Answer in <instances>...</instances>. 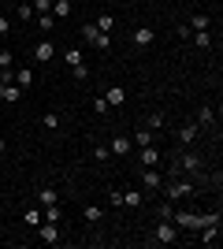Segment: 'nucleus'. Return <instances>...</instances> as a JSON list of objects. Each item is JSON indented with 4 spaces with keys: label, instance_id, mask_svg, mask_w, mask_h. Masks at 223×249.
I'll return each instance as SVG.
<instances>
[{
    "label": "nucleus",
    "instance_id": "nucleus-9",
    "mask_svg": "<svg viewBox=\"0 0 223 249\" xmlns=\"http://www.w3.org/2000/svg\"><path fill=\"white\" fill-rule=\"evenodd\" d=\"M216 242H220V219L201 227V246H216Z\"/></svg>",
    "mask_w": 223,
    "mask_h": 249
},
{
    "label": "nucleus",
    "instance_id": "nucleus-33",
    "mask_svg": "<svg viewBox=\"0 0 223 249\" xmlns=\"http://www.w3.org/2000/svg\"><path fill=\"white\" fill-rule=\"evenodd\" d=\"M34 8H37V15H49V11H52V0H34Z\"/></svg>",
    "mask_w": 223,
    "mask_h": 249
},
{
    "label": "nucleus",
    "instance_id": "nucleus-25",
    "mask_svg": "<svg viewBox=\"0 0 223 249\" xmlns=\"http://www.w3.org/2000/svg\"><path fill=\"white\" fill-rule=\"evenodd\" d=\"M71 74H74V82H86V78H89V67H86V63H74Z\"/></svg>",
    "mask_w": 223,
    "mask_h": 249
},
{
    "label": "nucleus",
    "instance_id": "nucleus-35",
    "mask_svg": "<svg viewBox=\"0 0 223 249\" xmlns=\"http://www.w3.org/2000/svg\"><path fill=\"white\" fill-rule=\"evenodd\" d=\"M45 216H49V223H60V208L49 205V208H45Z\"/></svg>",
    "mask_w": 223,
    "mask_h": 249
},
{
    "label": "nucleus",
    "instance_id": "nucleus-32",
    "mask_svg": "<svg viewBox=\"0 0 223 249\" xmlns=\"http://www.w3.org/2000/svg\"><path fill=\"white\" fill-rule=\"evenodd\" d=\"M101 216H104L101 208H86V223H101Z\"/></svg>",
    "mask_w": 223,
    "mask_h": 249
},
{
    "label": "nucleus",
    "instance_id": "nucleus-37",
    "mask_svg": "<svg viewBox=\"0 0 223 249\" xmlns=\"http://www.w3.org/2000/svg\"><path fill=\"white\" fill-rule=\"evenodd\" d=\"M108 201H112L116 208H123V194H119V190H112V194H108Z\"/></svg>",
    "mask_w": 223,
    "mask_h": 249
},
{
    "label": "nucleus",
    "instance_id": "nucleus-31",
    "mask_svg": "<svg viewBox=\"0 0 223 249\" xmlns=\"http://www.w3.org/2000/svg\"><path fill=\"white\" fill-rule=\"evenodd\" d=\"M108 156H112V149H104V145H97V149H93V160H97V164H104Z\"/></svg>",
    "mask_w": 223,
    "mask_h": 249
},
{
    "label": "nucleus",
    "instance_id": "nucleus-18",
    "mask_svg": "<svg viewBox=\"0 0 223 249\" xmlns=\"http://www.w3.org/2000/svg\"><path fill=\"white\" fill-rule=\"evenodd\" d=\"M208 123H216V112L208 104H201V108H197V126H208Z\"/></svg>",
    "mask_w": 223,
    "mask_h": 249
},
{
    "label": "nucleus",
    "instance_id": "nucleus-26",
    "mask_svg": "<svg viewBox=\"0 0 223 249\" xmlns=\"http://www.w3.org/2000/svg\"><path fill=\"white\" fill-rule=\"evenodd\" d=\"M93 26H97V30H101V34H108V30H112V26H116V19H112V15H101V19H97Z\"/></svg>",
    "mask_w": 223,
    "mask_h": 249
},
{
    "label": "nucleus",
    "instance_id": "nucleus-20",
    "mask_svg": "<svg viewBox=\"0 0 223 249\" xmlns=\"http://www.w3.org/2000/svg\"><path fill=\"white\" fill-rule=\"evenodd\" d=\"M134 145H153V130H149V126L134 130Z\"/></svg>",
    "mask_w": 223,
    "mask_h": 249
},
{
    "label": "nucleus",
    "instance_id": "nucleus-19",
    "mask_svg": "<svg viewBox=\"0 0 223 249\" xmlns=\"http://www.w3.org/2000/svg\"><path fill=\"white\" fill-rule=\"evenodd\" d=\"M208 26H212V19H208V15H193V19H190V26H186V30H208Z\"/></svg>",
    "mask_w": 223,
    "mask_h": 249
},
{
    "label": "nucleus",
    "instance_id": "nucleus-14",
    "mask_svg": "<svg viewBox=\"0 0 223 249\" xmlns=\"http://www.w3.org/2000/svg\"><path fill=\"white\" fill-rule=\"evenodd\" d=\"M156 160H160V149L141 145V167H156Z\"/></svg>",
    "mask_w": 223,
    "mask_h": 249
},
{
    "label": "nucleus",
    "instance_id": "nucleus-8",
    "mask_svg": "<svg viewBox=\"0 0 223 249\" xmlns=\"http://www.w3.org/2000/svg\"><path fill=\"white\" fill-rule=\"evenodd\" d=\"M11 82L19 86V89H30L34 86V71L30 67H19V71H11Z\"/></svg>",
    "mask_w": 223,
    "mask_h": 249
},
{
    "label": "nucleus",
    "instance_id": "nucleus-39",
    "mask_svg": "<svg viewBox=\"0 0 223 249\" xmlns=\"http://www.w3.org/2000/svg\"><path fill=\"white\" fill-rule=\"evenodd\" d=\"M0 149H4V138H0Z\"/></svg>",
    "mask_w": 223,
    "mask_h": 249
},
{
    "label": "nucleus",
    "instance_id": "nucleus-15",
    "mask_svg": "<svg viewBox=\"0 0 223 249\" xmlns=\"http://www.w3.org/2000/svg\"><path fill=\"white\" fill-rule=\"evenodd\" d=\"M52 19H67L71 15V0H52V11H49Z\"/></svg>",
    "mask_w": 223,
    "mask_h": 249
},
{
    "label": "nucleus",
    "instance_id": "nucleus-4",
    "mask_svg": "<svg viewBox=\"0 0 223 249\" xmlns=\"http://www.w3.org/2000/svg\"><path fill=\"white\" fill-rule=\"evenodd\" d=\"M175 167H179V171H190V175H193V171H201V156H197V153H182Z\"/></svg>",
    "mask_w": 223,
    "mask_h": 249
},
{
    "label": "nucleus",
    "instance_id": "nucleus-28",
    "mask_svg": "<svg viewBox=\"0 0 223 249\" xmlns=\"http://www.w3.org/2000/svg\"><path fill=\"white\" fill-rule=\"evenodd\" d=\"M64 60H67V67H74V63H82V49H67V52H64Z\"/></svg>",
    "mask_w": 223,
    "mask_h": 249
},
{
    "label": "nucleus",
    "instance_id": "nucleus-11",
    "mask_svg": "<svg viewBox=\"0 0 223 249\" xmlns=\"http://www.w3.org/2000/svg\"><path fill=\"white\" fill-rule=\"evenodd\" d=\"M37 205H41V208H49V205H60V194H56L52 186H41V190H37Z\"/></svg>",
    "mask_w": 223,
    "mask_h": 249
},
{
    "label": "nucleus",
    "instance_id": "nucleus-10",
    "mask_svg": "<svg viewBox=\"0 0 223 249\" xmlns=\"http://www.w3.org/2000/svg\"><path fill=\"white\" fill-rule=\"evenodd\" d=\"M141 186L145 190H160L164 186V178L156 175V167H145V171H141Z\"/></svg>",
    "mask_w": 223,
    "mask_h": 249
},
{
    "label": "nucleus",
    "instance_id": "nucleus-30",
    "mask_svg": "<svg viewBox=\"0 0 223 249\" xmlns=\"http://www.w3.org/2000/svg\"><path fill=\"white\" fill-rule=\"evenodd\" d=\"M93 112H97V115H108L112 108H108V101H104V97H93Z\"/></svg>",
    "mask_w": 223,
    "mask_h": 249
},
{
    "label": "nucleus",
    "instance_id": "nucleus-24",
    "mask_svg": "<svg viewBox=\"0 0 223 249\" xmlns=\"http://www.w3.org/2000/svg\"><path fill=\"white\" fill-rule=\"evenodd\" d=\"M41 126H45V130H56V126H60V115H56V112H45L41 115Z\"/></svg>",
    "mask_w": 223,
    "mask_h": 249
},
{
    "label": "nucleus",
    "instance_id": "nucleus-34",
    "mask_svg": "<svg viewBox=\"0 0 223 249\" xmlns=\"http://www.w3.org/2000/svg\"><path fill=\"white\" fill-rule=\"evenodd\" d=\"M15 15H19V19L26 22V19H30V15H34V4H19V11H15Z\"/></svg>",
    "mask_w": 223,
    "mask_h": 249
},
{
    "label": "nucleus",
    "instance_id": "nucleus-36",
    "mask_svg": "<svg viewBox=\"0 0 223 249\" xmlns=\"http://www.w3.org/2000/svg\"><path fill=\"white\" fill-rule=\"evenodd\" d=\"M37 26H41V30H52L56 19H52V15H41V19H37Z\"/></svg>",
    "mask_w": 223,
    "mask_h": 249
},
{
    "label": "nucleus",
    "instance_id": "nucleus-38",
    "mask_svg": "<svg viewBox=\"0 0 223 249\" xmlns=\"http://www.w3.org/2000/svg\"><path fill=\"white\" fill-rule=\"evenodd\" d=\"M4 30H8V19H0V34H4Z\"/></svg>",
    "mask_w": 223,
    "mask_h": 249
},
{
    "label": "nucleus",
    "instance_id": "nucleus-16",
    "mask_svg": "<svg viewBox=\"0 0 223 249\" xmlns=\"http://www.w3.org/2000/svg\"><path fill=\"white\" fill-rule=\"evenodd\" d=\"M145 126H149V130H164V126H168V115H164V112L156 108V112H153V115L145 119Z\"/></svg>",
    "mask_w": 223,
    "mask_h": 249
},
{
    "label": "nucleus",
    "instance_id": "nucleus-3",
    "mask_svg": "<svg viewBox=\"0 0 223 249\" xmlns=\"http://www.w3.org/2000/svg\"><path fill=\"white\" fill-rule=\"evenodd\" d=\"M37 238H41L45 246H56V242H60V231H56V223H37Z\"/></svg>",
    "mask_w": 223,
    "mask_h": 249
},
{
    "label": "nucleus",
    "instance_id": "nucleus-29",
    "mask_svg": "<svg viewBox=\"0 0 223 249\" xmlns=\"http://www.w3.org/2000/svg\"><path fill=\"white\" fill-rule=\"evenodd\" d=\"M11 67H15V56L4 49V52H0V71H11Z\"/></svg>",
    "mask_w": 223,
    "mask_h": 249
},
{
    "label": "nucleus",
    "instance_id": "nucleus-6",
    "mask_svg": "<svg viewBox=\"0 0 223 249\" xmlns=\"http://www.w3.org/2000/svg\"><path fill=\"white\" fill-rule=\"evenodd\" d=\"M22 97V89L15 82H4V78H0V101H8V104H15Z\"/></svg>",
    "mask_w": 223,
    "mask_h": 249
},
{
    "label": "nucleus",
    "instance_id": "nucleus-22",
    "mask_svg": "<svg viewBox=\"0 0 223 249\" xmlns=\"http://www.w3.org/2000/svg\"><path fill=\"white\" fill-rule=\"evenodd\" d=\"M22 223H26V227H37V223H41V212H37V208H26V212H22Z\"/></svg>",
    "mask_w": 223,
    "mask_h": 249
},
{
    "label": "nucleus",
    "instance_id": "nucleus-27",
    "mask_svg": "<svg viewBox=\"0 0 223 249\" xmlns=\"http://www.w3.org/2000/svg\"><path fill=\"white\" fill-rule=\"evenodd\" d=\"M97 34H101V30H97L93 22H86V26H82V37H86V45H93V41H97Z\"/></svg>",
    "mask_w": 223,
    "mask_h": 249
},
{
    "label": "nucleus",
    "instance_id": "nucleus-2",
    "mask_svg": "<svg viewBox=\"0 0 223 249\" xmlns=\"http://www.w3.org/2000/svg\"><path fill=\"white\" fill-rule=\"evenodd\" d=\"M164 194H168L171 201H179V197H190V194H193V182H168V186H164Z\"/></svg>",
    "mask_w": 223,
    "mask_h": 249
},
{
    "label": "nucleus",
    "instance_id": "nucleus-21",
    "mask_svg": "<svg viewBox=\"0 0 223 249\" xmlns=\"http://www.w3.org/2000/svg\"><path fill=\"white\" fill-rule=\"evenodd\" d=\"M179 138L186 142V145H190L193 138H197V123H186V126H179Z\"/></svg>",
    "mask_w": 223,
    "mask_h": 249
},
{
    "label": "nucleus",
    "instance_id": "nucleus-5",
    "mask_svg": "<svg viewBox=\"0 0 223 249\" xmlns=\"http://www.w3.org/2000/svg\"><path fill=\"white\" fill-rule=\"evenodd\" d=\"M104 101H108V108H123V101H127V89L108 86V89H104Z\"/></svg>",
    "mask_w": 223,
    "mask_h": 249
},
{
    "label": "nucleus",
    "instance_id": "nucleus-13",
    "mask_svg": "<svg viewBox=\"0 0 223 249\" xmlns=\"http://www.w3.org/2000/svg\"><path fill=\"white\" fill-rule=\"evenodd\" d=\"M130 145H134V142L119 134V138H112V145H108V149H112V153H116V156H127V153H130Z\"/></svg>",
    "mask_w": 223,
    "mask_h": 249
},
{
    "label": "nucleus",
    "instance_id": "nucleus-1",
    "mask_svg": "<svg viewBox=\"0 0 223 249\" xmlns=\"http://www.w3.org/2000/svg\"><path fill=\"white\" fill-rule=\"evenodd\" d=\"M153 238H156L160 246H171V242H179V227H175L171 219H164V223H156V231H153Z\"/></svg>",
    "mask_w": 223,
    "mask_h": 249
},
{
    "label": "nucleus",
    "instance_id": "nucleus-23",
    "mask_svg": "<svg viewBox=\"0 0 223 249\" xmlns=\"http://www.w3.org/2000/svg\"><path fill=\"white\" fill-rule=\"evenodd\" d=\"M193 45H197V49H208V45H212L208 30H193Z\"/></svg>",
    "mask_w": 223,
    "mask_h": 249
},
{
    "label": "nucleus",
    "instance_id": "nucleus-17",
    "mask_svg": "<svg viewBox=\"0 0 223 249\" xmlns=\"http://www.w3.org/2000/svg\"><path fill=\"white\" fill-rule=\"evenodd\" d=\"M141 201H145L141 190H127V194H123V205H127V208H141Z\"/></svg>",
    "mask_w": 223,
    "mask_h": 249
},
{
    "label": "nucleus",
    "instance_id": "nucleus-7",
    "mask_svg": "<svg viewBox=\"0 0 223 249\" xmlns=\"http://www.w3.org/2000/svg\"><path fill=\"white\" fill-rule=\"evenodd\" d=\"M52 56H56V45L52 41H37V45H34V60H37V63L52 60Z\"/></svg>",
    "mask_w": 223,
    "mask_h": 249
},
{
    "label": "nucleus",
    "instance_id": "nucleus-12",
    "mask_svg": "<svg viewBox=\"0 0 223 249\" xmlns=\"http://www.w3.org/2000/svg\"><path fill=\"white\" fill-rule=\"evenodd\" d=\"M153 37H156V30H149V26H138V30H134V45H138V49H149Z\"/></svg>",
    "mask_w": 223,
    "mask_h": 249
}]
</instances>
